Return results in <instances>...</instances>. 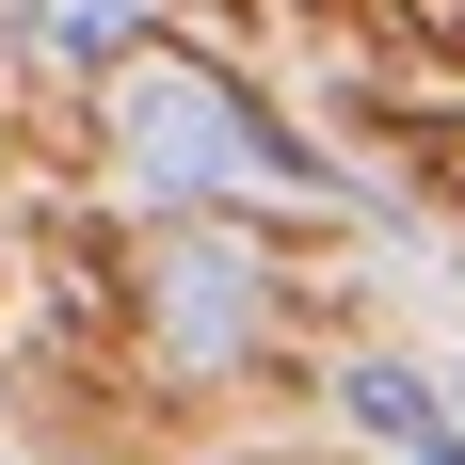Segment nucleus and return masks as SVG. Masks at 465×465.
I'll use <instances>...</instances> for the list:
<instances>
[{
	"label": "nucleus",
	"instance_id": "4",
	"mask_svg": "<svg viewBox=\"0 0 465 465\" xmlns=\"http://www.w3.org/2000/svg\"><path fill=\"white\" fill-rule=\"evenodd\" d=\"M16 33H33V64H113V48H144L161 33V16H144V0H16Z\"/></svg>",
	"mask_w": 465,
	"mask_h": 465
},
{
	"label": "nucleus",
	"instance_id": "1",
	"mask_svg": "<svg viewBox=\"0 0 465 465\" xmlns=\"http://www.w3.org/2000/svg\"><path fill=\"white\" fill-rule=\"evenodd\" d=\"M96 81H113V144H129L144 193H305V144L257 129L225 64H193V48L144 33V48H113Z\"/></svg>",
	"mask_w": 465,
	"mask_h": 465
},
{
	"label": "nucleus",
	"instance_id": "3",
	"mask_svg": "<svg viewBox=\"0 0 465 465\" xmlns=\"http://www.w3.org/2000/svg\"><path fill=\"white\" fill-rule=\"evenodd\" d=\"M337 418L370 433L385 465H465V418H450L433 370H385V353H370V370H337Z\"/></svg>",
	"mask_w": 465,
	"mask_h": 465
},
{
	"label": "nucleus",
	"instance_id": "5",
	"mask_svg": "<svg viewBox=\"0 0 465 465\" xmlns=\"http://www.w3.org/2000/svg\"><path fill=\"white\" fill-rule=\"evenodd\" d=\"M450 418H465V401H450Z\"/></svg>",
	"mask_w": 465,
	"mask_h": 465
},
{
	"label": "nucleus",
	"instance_id": "2",
	"mask_svg": "<svg viewBox=\"0 0 465 465\" xmlns=\"http://www.w3.org/2000/svg\"><path fill=\"white\" fill-rule=\"evenodd\" d=\"M144 322H161V353H177V370H225L241 337H257V241H161Z\"/></svg>",
	"mask_w": 465,
	"mask_h": 465
}]
</instances>
